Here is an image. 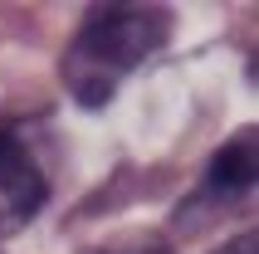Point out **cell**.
I'll list each match as a JSON object with an SVG mask.
<instances>
[{
  "instance_id": "obj_1",
  "label": "cell",
  "mask_w": 259,
  "mask_h": 254,
  "mask_svg": "<svg viewBox=\"0 0 259 254\" xmlns=\"http://www.w3.org/2000/svg\"><path fill=\"white\" fill-rule=\"evenodd\" d=\"M166 34L171 20L161 5H93L59 64L69 98L83 108H103L122 88V78L161 49Z\"/></svg>"
},
{
  "instance_id": "obj_3",
  "label": "cell",
  "mask_w": 259,
  "mask_h": 254,
  "mask_svg": "<svg viewBox=\"0 0 259 254\" xmlns=\"http://www.w3.org/2000/svg\"><path fill=\"white\" fill-rule=\"evenodd\" d=\"M254 191V127L249 132H235L215 156H210V171H205L201 196L215 200V205H235Z\"/></svg>"
},
{
  "instance_id": "obj_4",
  "label": "cell",
  "mask_w": 259,
  "mask_h": 254,
  "mask_svg": "<svg viewBox=\"0 0 259 254\" xmlns=\"http://www.w3.org/2000/svg\"><path fill=\"white\" fill-rule=\"evenodd\" d=\"M93 254H171V249L166 244H152V240H113V244H103Z\"/></svg>"
},
{
  "instance_id": "obj_5",
  "label": "cell",
  "mask_w": 259,
  "mask_h": 254,
  "mask_svg": "<svg viewBox=\"0 0 259 254\" xmlns=\"http://www.w3.org/2000/svg\"><path fill=\"white\" fill-rule=\"evenodd\" d=\"M215 254H259V240H254V230H249V235H235V240H225Z\"/></svg>"
},
{
  "instance_id": "obj_2",
  "label": "cell",
  "mask_w": 259,
  "mask_h": 254,
  "mask_svg": "<svg viewBox=\"0 0 259 254\" xmlns=\"http://www.w3.org/2000/svg\"><path fill=\"white\" fill-rule=\"evenodd\" d=\"M44 196H49V181L39 161L29 156L25 137L15 127H0V235L25 230L39 215Z\"/></svg>"
}]
</instances>
